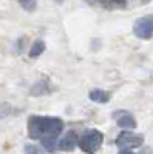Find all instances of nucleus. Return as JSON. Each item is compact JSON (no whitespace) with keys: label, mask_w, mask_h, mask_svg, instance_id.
I'll list each match as a JSON object with an SVG mask.
<instances>
[{"label":"nucleus","mask_w":153,"mask_h":154,"mask_svg":"<svg viewBox=\"0 0 153 154\" xmlns=\"http://www.w3.org/2000/svg\"><path fill=\"white\" fill-rule=\"evenodd\" d=\"M90 99L96 103H107L110 100V94L107 91H102V89H93L90 93Z\"/></svg>","instance_id":"nucleus-7"},{"label":"nucleus","mask_w":153,"mask_h":154,"mask_svg":"<svg viewBox=\"0 0 153 154\" xmlns=\"http://www.w3.org/2000/svg\"><path fill=\"white\" fill-rule=\"evenodd\" d=\"M113 2H116V3H124L125 0H113Z\"/></svg>","instance_id":"nucleus-13"},{"label":"nucleus","mask_w":153,"mask_h":154,"mask_svg":"<svg viewBox=\"0 0 153 154\" xmlns=\"http://www.w3.org/2000/svg\"><path fill=\"white\" fill-rule=\"evenodd\" d=\"M56 2H57V3H62V2H63V0H56Z\"/></svg>","instance_id":"nucleus-14"},{"label":"nucleus","mask_w":153,"mask_h":154,"mask_svg":"<svg viewBox=\"0 0 153 154\" xmlns=\"http://www.w3.org/2000/svg\"><path fill=\"white\" fill-rule=\"evenodd\" d=\"M40 142L43 145V148L46 151H54L56 146H57V136H46V137H42Z\"/></svg>","instance_id":"nucleus-8"},{"label":"nucleus","mask_w":153,"mask_h":154,"mask_svg":"<svg viewBox=\"0 0 153 154\" xmlns=\"http://www.w3.org/2000/svg\"><path fill=\"white\" fill-rule=\"evenodd\" d=\"M79 139H78V134H76L74 130H70L67 131L65 134H63L62 140L59 142V148L63 149V151H73L76 148V145H78Z\"/></svg>","instance_id":"nucleus-6"},{"label":"nucleus","mask_w":153,"mask_h":154,"mask_svg":"<svg viewBox=\"0 0 153 154\" xmlns=\"http://www.w3.org/2000/svg\"><path fill=\"white\" fill-rule=\"evenodd\" d=\"M25 154H43V152L34 145H27L25 146Z\"/></svg>","instance_id":"nucleus-11"},{"label":"nucleus","mask_w":153,"mask_h":154,"mask_svg":"<svg viewBox=\"0 0 153 154\" xmlns=\"http://www.w3.org/2000/svg\"><path fill=\"white\" fill-rule=\"evenodd\" d=\"M45 51V43L42 42V40H36L34 43H33V46L30 48V57H39L42 53Z\"/></svg>","instance_id":"nucleus-9"},{"label":"nucleus","mask_w":153,"mask_h":154,"mask_svg":"<svg viewBox=\"0 0 153 154\" xmlns=\"http://www.w3.org/2000/svg\"><path fill=\"white\" fill-rule=\"evenodd\" d=\"M133 32L136 37L148 40L153 35V16H145L138 19L133 25Z\"/></svg>","instance_id":"nucleus-4"},{"label":"nucleus","mask_w":153,"mask_h":154,"mask_svg":"<svg viewBox=\"0 0 153 154\" xmlns=\"http://www.w3.org/2000/svg\"><path fill=\"white\" fill-rule=\"evenodd\" d=\"M102 142H104V136H102V133L97 131V130H90L79 139L78 145L81 146V149L85 154H96L97 149L100 148Z\"/></svg>","instance_id":"nucleus-2"},{"label":"nucleus","mask_w":153,"mask_h":154,"mask_svg":"<svg viewBox=\"0 0 153 154\" xmlns=\"http://www.w3.org/2000/svg\"><path fill=\"white\" fill-rule=\"evenodd\" d=\"M119 154H133V152H132L130 149H121V151H119Z\"/></svg>","instance_id":"nucleus-12"},{"label":"nucleus","mask_w":153,"mask_h":154,"mask_svg":"<svg viewBox=\"0 0 153 154\" xmlns=\"http://www.w3.org/2000/svg\"><path fill=\"white\" fill-rule=\"evenodd\" d=\"M144 143V137L141 134H135L132 131H122L118 139H116V145L121 149H133L139 148Z\"/></svg>","instance_id":"nucleus-3"},{"label":"nucleus","mask_w":153,"mask_h":154,"mask_svg":"<svg viewBox=\"0 0 153 154\" xmlns=\"http://www.w3.org/2000/svg\"><path fill=\"white\" fill-rule=\"evenodd\" d=\"M20 5L27 11H33L36 8V0H20Z\"/></svg>","instance_id":"nucleus-10"},{"label":"nucleus","mask_w":153,"mask_h":154,"mask_svg":"<svg viewBox=\"0 0 153 154\" xmlns=\"http://www.w3.org/2000/svg\"><path fill=\"white\" fill-rule=\"evenodd\" d=\"M114 119H116L118 126H121V128H125V130H133V128H136L135 117L127 111H116L114 112Z\"/></svg>","instance_id":"nucleus-5"},{"label":"nucleus","mask_w":153,"mask_h":154,"mask_svg":"<svg viewBox=\"0 0 153 154\" xmlns=\"http://www.w3.org/2000/svg\"><path fill=\"white\" fill-rule=\"evenodd\" d=\"M63 130V122L57 117L33 116L28 123V134L31 139H42L46 136H59Z\"/></svg>","instance_id":"nucleus-1"}]
</instances>
